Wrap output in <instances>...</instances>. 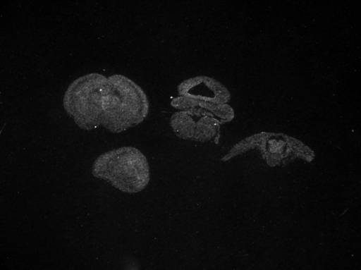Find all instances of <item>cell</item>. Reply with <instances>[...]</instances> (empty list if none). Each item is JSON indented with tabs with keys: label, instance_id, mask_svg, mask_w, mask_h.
<instances>
[{
	"label": "cell",
	"instance_id": "3957f363",
	"mask_svg": "<svg viewBox=\"0 0 361 270\" xmlns=\"http://www.w3.org/2000/svg\"><path fill=\"white\" fill-rule=\"evenodd\" d=\"M180 97L214 104H226L231 99L228 90L216 80L204 76L190 78L177 88Z\"/></svg>",
	"mask_w": 361,
	"mask_h": 270
},
{
	"label": "cell",
	"instance_id": "5b68a950",
	"mask_svg": "<svg viewBox=\"0 0 361 270\" xmlns=\"http://www.w3.org/2000/svg\"><path fill=\"white\" fill-rule=\"evenodd\" d=\"M221 122L214 117L204 116L195 121L192 140L207 142L215 137L220 130Z\"/></svg>",
	"mask_w": 361,
	"mask_h": 270
},
{
	"label": "cell",
	"instance_id": "277c9868",
	"mask_svg": "<svg viewBox=\"0 0 361 270\" xmlns=\"http://www.w3.org/2000/svg\"><path fill=\"white\" fill-rule=\"evenodd\" d=\"M170 125L177 137L185 140H192L195 120L190 111H180L173 113Z\"/></svg>",
	"mask_w": 361,
	"mask_h": 270
},
{
	"label": "cell",
	"instance_id": "8992f818",
	"mask_svg": "<svg viewBox=\"0 0 361 270\" xmlns=\"http://www.w3.org/2000/svg\"><path fill=\"white\" fill-rule=\"evenodd\" d=\"M171 106L180 111H188L197 107L198 101L185 97H179L171 102Z\"/></svg>",
	"mask_w": 361,
	"mask_h": 270
},
{
	"label": "cell",
	"instance_id": "7a4b0ae2",
	"mask_svg": "<svg viewBox=\"0 0 361 270\" xmlns=\"http://www.w3.org/2000/svg\"><path fill=\"white\" fill-rule=\"evenodd\" d=\"M92 174L128 194L142 191L150 180L148 161L135 147H122L101 155L93 164Z\"/></svg>",
	"mask_w": 361,
	"mask_h": 270
},
{
	"label": "cell",
	"instance_id": "6da1fadb",
	"mask_svg": "<svg viewBox=\"0 0 361 270\" xmlns=\"http://www.w3.org/2000/svg\"><path fill=\"white\" fill-rule=\"evenodd\" d=\"M148 113V99L140 86L124 75L108 78L98 104V127L121 133L141 124Z\"/></svg>",
	"mask_w": 361,
	"mask_h": 270
}]
</instances>
